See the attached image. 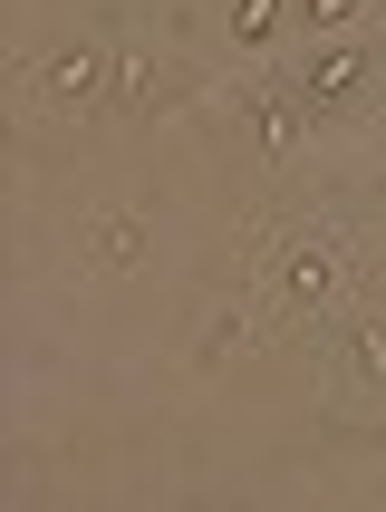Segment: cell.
<instances>
[{"label": "cell", "mask_w": 386, "mask_h": 512, "mask_svg": "<svg viewBox=\"0 0 386 512\" xmlns=\"http://www.w3.org/2000/svg\"><path fill=\"white\" fill-rule=\"evenodd\" d=\"M107 87H116V49H97V39H58L29 68V97L39 107H107Z\"/></svg>", "instance_id": "cell-1"}, {"label": "cell", "mask_w": 386, "mask_h": 512, "mask_svg": "<svg viewBox=\"0 0 386 512\" xmlns=\"http://www.w3.org/2000/svg\"><path fill=\"white\" fill-rule=\"evenodd\" d=\"M338 290H348V252L338 242H280L271 252V310H329Z\"/></svg>", "instance_id": "cell-2"}, {"label": "cell", "mask_w": 386, "mask_h": 512, "mask_svg": "<svg viewBox=\"0 0 386 512\" xmlns=\"http://www.w3.org/2000/svg\"><path fill=\"white\" fill-rule=\"evenodd\" d=\"M78 252L97 261V271H136L145 261V213H126V203H97L78 223Z\"/></svg>", "instance_id": "cell-3"}, {"label": "cell", "mask_w": 386, "mask_h": 512, "mask_svg": "<svg viewBox=\"0 0 386 512\" xmlns=\"http://www.w3.org/2000/svg\"><path fill=\"white\" fill-rule=\"evenodd\" d=\"M329 358H338V377H358V387H386V319H338Z\"/></svg>", "instance_id": "cell-4"}, {"label": "cell", "mask_w": 386, "mask_h": 512, "mask_svg": "<svg viewBox=\"0 0 386 512\" xmlns=\"http://www.w3.org/2000/svg\"><path fill=\"white\" fill-rule=\"evenodd\" d=\"M116 107H155L165 97V58L155 49H116V87H107Z\"/></svg>", "instance_id": "cell-5"}, {"label": "cell", "mask_w": 386, "mask_h": 512, "mask_svg": "<svg viewBox=\"0 0 386 512\" xmlns=\"http://www.w3.org/2000/svg\"><path fill=\"white\" fill-rule=\"evenodd\" d=\"M358 78H367V49H358V39H329V49L309 58V87H319V97H348Z\"/></svg>", "instance_id": "cell-6"}, {"label": "cell", "mask_w": 386, "mask_h": 512, "mask_svg": "<svg viewBox=\"0 0 386 512\" xmlns=\"http://www.w3.org/2000/svg\"><path fill=\"white\" fill-rule=\"evenodd\" d=\"M242 339H251V319L222 310V319H203V329H193V358H222V348H242Z\"/></svg>", "instance_id": "cell-7"}, {"label": "cell", "mask_w": 386, "mask_h": 512, "mask_svg": "<svg viewBox=\"0 0 386 512\" xmlns=\"http://www.w3.org/2000/svg\"><path fill=\"white\" fill-rule=\"evenodd\" d=\"M358 10H367V0H309V20H319V29H348Z\"/></svg>", "instance_id": "cell-8"}, {"label": "cell", "mask_w": 386, "mask_h": 512, "mask_svg": "<svg viewBox=\"0 0 386 512\" xmlns=\"http://www.w3.org/2000/svg\"><path fill=\"white\" fill-rule=\"evenodd\" d=\"M271 20H280V0H242V39H261Z\"/></svg>", "instance_id": "cell-9"}]
</instances>
